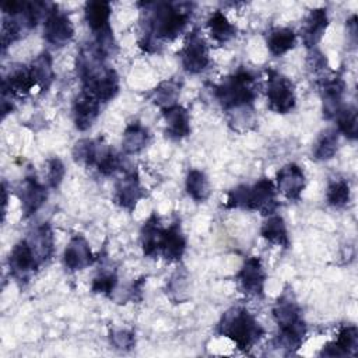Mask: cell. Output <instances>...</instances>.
I'll use <instances>...</instances> for the list:
<instances>
[{"label": "cell", "instance_id": "4dcf8cb0", "mask_svg": "<svg viewBox=\"0 0 358 358\" xmlns=\"http://www.w3.org/2000/svg\"><path fill=\"white\" fill-rule=\"evenodd\" d=\"M180 85L182 84L175 78L165 80L150 91L148 99L154 105L159 106L161 109L168 108L171 105H175L179 94H180Z\"/></svg>", "mask_w": 358, "mask_h": 358}, {"label": "cell", "instance_id": "74e56055", "mask_svg": "<svg viewBox=\"0 0 358 358\" xmlns=\"http://www.w3.org/2000/svg\"><path fill=\"white\" fill-rule=\"evenodd\" d=\"M64 175H66V168H64V164L62 162V159L57 157L50 158L48 161V173H46L49 187H52V189L59 187L60 183L63 182Z\"/></svg>", "mask_w": 358, "mask_h": 358}, {"label": "cell", "instance_id": "9c48e42d", "mask_svg": "<svg viewBox=\"0 0 358 358\" xmlns=\"http://www.w3.org/2000/svg\"><path fill=\"white\" fill-rule=\"evenodd\" d=\"M178 55L183 70L189 74H199L211 63L208 45L197 29L189 32Z\"/></svg>", "mask_w": 358, "mask_h": 358}, {"label": "cell", "instance_id": "f546056e", "mask_svg": "<svg viewBox=\"0 0 358 358\" xmlns=\"http://www.w3.org/2000/svg\"><path fill=\"white\" fill-rule=\"evenodd\" d=\"M207 28L210 31L211 39L218 45H225L231 42L238 32L236 27L232 22H229L225 14L220 10L211 13V15L207 20Z\"/></svg>", "mask_w": 358, "mask_h": 358}, {"label": "cell", "instance_id": "5b68a950", "mask_svg": "<svg viewBox=\"0 0 358 358\" xmlns=\"http://www.w3.org/2000/svg\"><path fill=\"white\" fill-rule=\"evenodd\" d=\"M277 189L271 179L260 178L255 185H239L228 192L227 208L257 211L262 215H271L278 208Z\"/></svg>", "mask_w": 358, "mask_h": 358}, {"label": "cell", "instance_id": "7c38bea8", "mask_svg": "<svg viewBox=\"0 0 358 358\" xmlns=\"http://www.w3.org/2000/svg\"><path fill=\"white\" fill-rule=\"evenodd\" d=\"M235 280L246 295L250 296H263L264 294V282H266V271L263 263L259 256H250L245 259L242 267L235 275Z\"/></svg>", "mask_w": 358, "mask_h": 358}, {"label": "cell", "instance_id": "7402d4cb", "mask_svg": "<svg viewBox=\"0 0 358 358\" xmlns=\"http://www.w3.org/2000/svg\"><path fill=\"white\" fill-rule=\"evenodd\" d=\"M186 236L183 235L180 221L175 220L171 222L168 228H165L161 246H159V255L169 263L179 262L186 250Z\"/></svg>", "mask_w": 358, "mask_h": 358}, {"label": "cell", "instance_id": "d6a6232c", "mask_svg": "<svg viewBox=\"0 0 358 358\" xmlns=\"http://www.w3.org/2000/svg\"><path fill=\"white\" fill-rule=\"evenodd\" d=\"M186 193L196 201L204 203L210 196V182L207 175L200 169H190L185 182Z\"/></svg>", "mask_w": 358, "mask_h": 358}, {"label": "cell", "instance_id": "484cf974", "mask_svg": "<svg viewBox=\"0 0 358 358\" xmlns=\"http://www.w3.org/2000/svg\"><path fill=\"white\" fill-rule=\"evenodd\" d=\"M260 235L270 243L277 245L280 248L288 249L289 248V235L287 229V224L284 218L278 214L267 215L266 221L262 224Z\"/></svg>", "mask_w": 358, "mask_h": 358}, {"label": "cell", "instance_id": "30bf717a", "mask_svg": "<svg viewBox=\"0 0 358 358\" xmlns=\"http://www.w3.org/2000/svg\"><path fill=\"white\" fill-rule=\"evenodd\" d=\"M73 36L74 27L71 20L53 4L43 21V39L55 48H63L73 39Z\"/></svg>", "mask_w": 358, "mask_h": 358}, {"label": "cell", "instance_id": "836d02e7", "mask_svg": "<svg viewBox=\"0 0 358 358\" xmlns=\"http://www.w3.org/2000/svg\"><path fill=\"white\" fill-rule=\"evenodd\" d=\"M351 200L350 183L344 178H334L329 182L326 190V201L334 208L345 207Z\"/></svg>", "mask_w": 358, "mask_h": 358}, {"label": "cell", "instance_id": "277c9868", "mask_svg": "<svg viewBox=\"0 0 358 358\" xmlns=\"http://www.w3.org/2000/svg\"><path fill=\"white\" fill-rule=\"evenodd\" d=\"M217 334L229 338L241 351L248 352L264 336V329L248 309L236 306L221 316Z\"/></svg>", "mask_w": 358, "mask_h": 358}, {"label": "cell", "instance_id": "ba28073f", "mask_svg": "<svg viewBox=\"0 0 358 358\" xmlns=\"http://www.w3.org/2000/svg\"><path fill=\"white\" fill-rule=\"evenodd\" d=\"M267 105L275 113L285 115L295 108L296 96L292 81L282 73L267 69Z\"/></svg>", "mask_w": 358, "mask_h": 358}, {"label": "cell", "instance_id": "8d00e7d4", "mask_svg": "<svg viewBox=\"0 0 358 358\" xmlns=\"http://www.w3.org/2000/svg\"><path fill=\"white\" fill-rule=\"evenodd\" d=\"M109 340H110V344L113 345V348H116L119 351H130L136 344L134 333L130 330H124V329L112 330L109 333Z\"/></svg>", "mask_w": 358, "mask_h": 358}, {"label": "cell", "instance_id": "44dd1931", "mask_svg": "<svg viewBox=\"0 0 358 358\" xmlns=\"http://www.w3.org/2000/svg\"><path fill=\"white\" fill-rule=\"evenodd\" d=\"M358 352V329L354 324H348L340 329L337 338L327 343L320 350V357H355Z\"/></svg>", "mask_w": 358, "mask_h": 358}, {"label": "cell", "instance_id": "5bb4252c", "mask_svg": "<svg viewBox=\"0 0 358 358\" xmlns=\"http://www.w3.org/2000/svg\"><path fill=\"white\" fill-rule=\"evenodd\" d=\"M17 196L21 201V208L24 217L28 218L34 215L46 201L48 190L46 187L36 179L34 173H28L17 189Z\"/></svg>", "mask_w": 358, "mask_h": 358}, {"label": "cell", "instance_id": "f1b7e54d", "mask_svg": "<svg viewBox=\"0 0 358 358\" xmlns=\"http://www.w3.org/2000/svg\"><path fill=\"white\" fill-rule=\"evenodd\" d=\"M295 43H296V34L294 29L287 27L273 28L267 32V36H266L267 49L275 57H280L288 53L291 49H294Z\"/></svg>", "mask_w": 358, "mask_h": 358}, {"label": "cell", "instance_id": "d590c367", "mask_svg": "<svg viewBox=\"0 0 358 358\" xmlns=\"http://www.w3.org/2000/svg\"><path fill=\"white\" fill-rule=\"evenodd\" d=\"M117 285V274L112 268H99L96 275L92 278L91 291L94 294H101L109 296Z\"/></svg>", "mask_w": 358, "mask_h": 358}, {"label": "cell", "instance_id": "6da1fadb", "mask_svg": "<svg viewBox=\"0 0 358 358\" xmlns=\"http://www.w3.org/2000/svg\"><path fill=\"white\" fill-rule=\"evenodd\" d=\"M143 7V24L145 25L140 46L148 52H157L161 42L176 39L187 27L192 17L190 3H140Z\"/></svg>", "mask_w": 358, "mask_h": 358}, {"label": "cell", "instance_id": "3957f363", "mask_svg": "<svg viewBox=\"0 0 358 358\" xmlns=\"http://www.w3.org/2000/svg\"><path fill=\"white\" fill-rule=\"evenodd\" d=\"M273 317L280 329L277 345L288 354L295 352L305 341L306 323L302 317V310L291 291L282 292L273 306Z\"/></svg>", "mask_w": 358, "mask_h": 358}, {"label": "cell", "instance_id": "9a60e30c", "mask_svg": "<svg viewBox=\"0 0 358 358\" xmlns=\"http://www.w3.org/2000/svg\"><path fill=\"white\" fill-rule=\"evenodd\" d=\"M345 92V81L340 74L327 77L320 84L322 110L326 119H334L341 110Z\"/></svg>", "mask_w": 358, "mask_h": 358}, {"label": "cell", "instance_id": "4fadbf2b", "mask_svg": "<svg viewBox=\"0 0 358 358\" xmlns=\"http://www.w3.org/2000/svg\"><path fill=\"white\" fill-rule=\"evenodd\" d=\"M145 197V190L141 186L140 176L137 171L126 172L123 178H120L115 185L113 200L115 203L127 211H133L137 203Z\"/></svg>", "mask_w": 358, "mask_h": 358}, {"label": "cell", "instance_id": "7a4b0ae2", "mask_svg": "<svg viewBox=\"0 0 358 358\" xmlns=\"http://www.w3.org/2000/svg\"><path fill=\"white\" fill-rule=\"evenodd\" d=\"M214 96L221 108L232 117L231 123H239L241 119L249 122L253 113V103L257 96L256 77L246 69H239L224 77L214 87Z\"/></svg>", "mask_w": 358, "mask_h": 358}, {"label": "cell", "instance_id": "e575fe53", "mask_svg": "<svg viewBox=\"0 0 358 358\" xmlns=\"http://www.w3.org/2000/svg\"><path fill=\"white\" fill-rule=\"evenodd\" d=\"M337 131L348 140H357L358 136V116L355 106H343L336 116Z\"/></svg>", "mask_w": 358, "mask_h": 358}, {"label": "cell", "instance_id": "ac0fdd59", "mask_svg": "<svg viewBox=\"0 0 358 358\" xmlns=\"http://www.w3.org/2000/svg\"><path fill=\"white\" fill-rule=\"evenodd\" d=\"M101 113V102L90 92L81 90L73 102V120L80 131L88 130Z\"/></svg>", "mask_w": 358, "mask_h": 358}, {"label": "cell", "instance_id": "1f68e13d", "mask_svg": "<svg viewBox=\"0 0 358 358\" xmlns=\"http://www.w3.org/2000/svg\"><path fill=\"white\" fill-rule=\"evenodd\" d=\"M338 150V131L336 129L323 130L312 147V158L316 161L331 159Z\"/></svg>", "mask_w": 358, "mask_h": 358}, {"label": "cell", "instance_id": "83f0119b", "mask_svg": "<svg viewBox=\"0 0 358 358\" xmlns=\"http://www.w3.org/2000/svg\"><path fill=\"white\" fill-rule=\"evenodd\" d=\"M31 76L41 91L49 90L55 80V70H53V59L49 52H42L38 55L31 64L28 66Z\"/></svg>", "mask_w": 358, "mask_h": 358}, {"label": "cell", "instance_id": "4316f807", "mask_svg": "<svg viewBox=\"0 0 358 358\" xmlns=\"http://www.w3.org/2000/svg\"><path fill=\"white\" fill-rule=\"evenodd\" d=\"M150 131L140 122H131L126 126L122 138V148L124 154L133 155L141 152L150 143Z\"/></svg>", "mask_w": 358, "mask_h": 358}, {"label": "cell", "instance_id": "e0dca14e", "mask_svg": "<svg viewBox=\"0 0 358 358\" xmlns=\"http://www.w3.org/2000/svg\"><path fill=\"white\" fill-rule=\"evenodd\" d=\"M94 260L95 257L91 252L88 241L81 234L71 236L63 253V263L66 268L70 271H80L91 266Z\"/></svg>", "mask_w": 358, "mask_h": 358}, {"label": "cell", "instance_id": "cb8c5ba5", "mask_svg": "<svg viewBox=\"0 0 358 358\" xmlns=\"http://www.w3.org/2000/svg\"><path fill=\"white\" fill-rule=\"evenodd\" d=\"M28 243L36 257V260L39 262V264H43L45 262H48L55 250V236H53V231L50 228L49 224L43 222L41 225H38L28 236Z\"/></svg>", "mask_w": 358, "mask_h": 358}, {"label": "cell", "instance_id": "ffe728a7", "mask_svg": "<svg viewBox=\"0 0 358 358\" xmlns=\"http://www.w3.org/2000/svg\"><path fill=\"white\" fill-rule=\"evenodd\" d=\"M161 110H162V117L165 122L166 137L178 141L190 134V131H192L190 115L186 108H183L179 103H175V105H171Z\"/></svg>", "mask_w": 358, "mask_h": 358}, {"label": "cell", "instance_id": "d6986e66", "mask_svg": "<svg viewBox=\"0 0 358 358\" xmlns=\"http://www.w3.org/2000/svg\"><path fill=\"white\" fill-rule=\"evenodd\" d=\"M329 27L327 10L323 7L312 8L305 17L301 27V38L303 45L310 50L322 41L326 29Z\"/></svg>", "mask_w": 358, "mask_h": 358}, {"label": "cell", "instance_id": "ab89813d", "mask_svg": "<svg viewBox=\"0 0 358 358\" xmlns=\"http://www.w3.org/2000/svg\"><path fill=\"white\" fill-rule=\"evenodd\" d=\"M357 15H351V18L347 21V36L352 46H355L357 43Z\"/></svg>", "mask_w": 358, "mask_h": 358}, {"label": "cell", "instance_id": "d4e9b609", "mask_svg": "<svg viewBox=\"0 0 358 358\" xmlns=\"http://www.w3.org/2000/svg\"><path fill=\"white\" fill-rule=\"evenodd\" d=\"M34 87H36V84L28 66H18L11 69L8 76L3 78L1 84V88L8 91L13 96H24L29 94Z\"/></svg>", "mask_w": 358, "mask_h": 358}, {"label": "cell", "instance_id": "8fae6325", "mask_svg": "<svg viewBox=\"0 0 358 358\" xmlns=\"http://www.w3.org/2000/svg\"><path fill=\"white\" fill-rule=\"evenodd\" d=\"M39 262L36 260L29 243L27 239H21L17 242L10 255H8V268L10 274L20 284H25L29 278L36 273L39 267Z\"/></svg>", "mask_w": 358, "mask_h": 358}, {"label": "cell", "instance_id": "52a82bcc", "mask_svg": "<svg viewBox=\"0 0 358 358\" xmlns=\"http://www.w3.org/2000/svg\"><path fill=\"white\" fill-rule=\"evenodd\" d=\"M112 8L108 1H87L84 7L85 22L95 36V46L105 56L116 52V42L110 27Z\"/></svg>", "mask_w": 358, "mask_h": 358}, {"label": "cell", "instance_id": "f35d334b", "mask_svg": "<svg viewBox=\"0 0 358 358\" xmlns=\"http://www.w3.org/2000/svg\"><path fill=\"white\" fill-rule=\"evenodd\" d=\"M306 66L308 70L317 76V74H323L324 70L329 67V62L326 55H323L319 49H310L308 53V59H306Z\"/></svg>", "mask_w": 358, "mask_h": 358}, {"label": "cell", "instance_id": "2e32d148", "mask_svg": "<svg viewBox=\"0 0 358 358\" xmlns=\"http://www.w3.org/2000/svg\"><path fill=\"white\" fill-rule=\"evenodd\" d=\"M275 183L277 192H280L285 199L298 201L305 189L303 169L294 162L287 164L277 172Z\"/></svg>", "mask_w": 358, "mask_h": 358}, {"label": "cell", "instance_id": "8992f818", "mask_svg": "<svg viewBox=\"0 0 358 358\" xmlns=\"http://www.w3.org/2000/svg\"><path fill=\"white\" fill-rule=\"evenodd\" d=\"M73 158L85 166H95L105 176L120 168V158L103 138H83L73 147Z\"/></svg>", "mask_w": 358, "mask_h": 358}, {"label": "cell", "instance_id": "603a6c76", "mask_svg": "<svg viewBox=\"0 0 358 358\" xmlns=\"http://www.w3.org/2000/svg\"><path fill=\"white\" fill-rule=\"evenodd\" d=\"M164 225L157 213H152L143 224L140 231V243L144 256L155 257L159 255V246L164 235Z\"/></svg>", "mask_w": 358, "mask_h": 358}]
</instances>
